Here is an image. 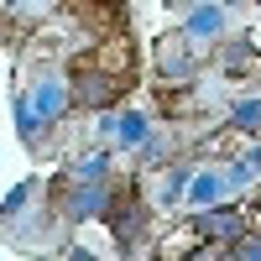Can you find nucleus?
I'll return each mask as SVG.
<instances>
[{
    "label": "nucleus",
    "mask_w": 261,
    "mask_h": 261,
    "mask_svg": "<svg viewBox=\"0 0 261 261\" xmlns=\"http://www.w3.org/2000/svg\"><path fill=\"white\" fill-rule=\"evenodd\" d=\"M110 188L105 183H84V178H73L68 183V193H63V220H73V225H84V220H105L110 214Z\"/></svg>",
    "instance_id": "obj_1"
},
{
    "label": "nucleus",
    "mask_w": 261,
    "mask_h": 261,
    "mask_svg": "<svg viewBox=\"0 0 261 261\" xmlns=\"http://www.w3.org/2000/svg\"><path fill=\"white\" fill-rule=\"evenodd\" d=\"M27 99H32V110L42 115V125H53V120H63V110L73 105V84L63 79V73H37L32 89H27Z\"/></svg>",
    "instance_id": "obj_2"
},
{
    "label": "nucleus",
    "mask_w": 261,
    "mask_h": 261,
    "mask_svg": "<svg viewBox=\"0 0 261 261\" xmlns=\"http://www.w3.org/2000/svg\"><path fill=\"white\" fill-rule=\"evenodd\" d=\"M230 193H241V188H235V172H230V167H193L188 209H214V204H225Z\"/></svg>",
    "instance_id": "obj_3"
},
{
    "label": "nucleus",
    "mask_w": 261,
    "mask_h": 261,
    "mask_svg": "<svg viewBox=\"0 0 261 261\" xmlns=\"http://www.w3.org/2000/svg\"><path fill=\"white\" fill-rule=\"evenodd\" d=\"M99 136L115 141L120 151H141L151 141V120L141 110H120V115H99Z\"/></svg>",
    "instance_id": "obj_4"
},
{
    "label": "nucleus",
    "mask_w": 261,
    "mask_h": 261,
    "mask_svg": "<svg viewBox=\"0 0 261 261\" xmlns=\"http://www.w3.org/2000/svg\"><path fill=\"white\" fill-rule=\"evenodd\" d=\"M230 32V6L225 0H199L188 16H183V37L188 42H220Z\"/></svg>",
    "instance_id": "obj_5"
},
{
    "label": "nucleus",
    "mask_w": 261,
    "mask_h": 261,
    "mask_svg": "<svg viewBox=\"0 0 261 261\" xmlns=\"http://www.w3.org/2000/svg\"><path fill=\"white\" fill-rule=\"evenodd\" d=\"M246 214L241 209H225V204H214V209H199V220H193V230H199L204 235V241H235V235H246Z\"/></svg>",
    "instance_id": "obj_6"
},
{
    "label": "nucleus",
    "mask_w": 261,
    "mask_h": 261,
    "mask_svg": "<svg viewBox=\"0 0 261 261\" xmlns=\"http://www.w3.org/2000/svg\"><path fill=\"white\" fill-rule=\"evenodd\" d=\"M157 68H162V79L172 84V79H188L193 73V53H188V37H172V42H162L157 47Z\"/></svg>",
    "instance_id": "obj_7"
},
{
    "label": "nucleus",
    "mask_w": 261,
    "mask_h": 261,
    "mask_svg": "<svg viewBox=\"0 0 261 261\" xmlns=\"http://www.w3.org/2000/svg\"><path fill=\"white\" fill-rule=\"evenodd\" d=\"M188 183H193V167H167L162 178H157V209H178V204H188Z\"/></svg>",
    "instance_id": "obj_8"
},
{
    "label": "nucleus",
    "mask_w": 261,
    "mask_h": 261,
    "mask_svg": "<svg viewBox=\"0 0 261 261\" xmlns=\"http://www.w3.org/2000/svg\"><path fill=\"white\" fill-rule=\"evenodd\" d=\"M11 110H16V130H21V141H27V146H37V136H42V115L32 110L27 89H21V94L11 99Z\"/></svg>",
    "instance_id": "obj_9"
},
{
    "label": "nucleus",
    "mask_w": 261,
    "mask_h": 261,
    "mask_svg": "<svg viewBox=\"0 0 261 261\" xmlns=\"http://www.w3.org/2000/svg\"><path fill=\"white\" fill-rule=\"evenodd\" d=\"M230 125H235V130H246V136H256V130H261V94L235 99V105H230Z\"/></svg>",
    "instance_id": "obj_10"
},
{
    "label": "nucleus",
    "mask_w": 261,
    "mask_h": 261,
    "mask_svg": "<svg viewBox=\"0 0 261 261\" xmlns=\"http://www.w3.org/2000/svg\"><path fill=\"white\" fill-rule=\"evenodd\" d=\"M73 178L105 183V178H110V151H89V157H79V162H73Z\"/></svg>",
    "instance_id": "obj_11"
},
{
    "label": "nucleus",
    "mask_w": 261,
    "mask_h": 261,
    "mask_svg": "<svg viewBox=\"0 0 261 261\" xmlns=\"http://www.w3.org/2000/svg\"><path fill=\"white\" fill-rule=\"evenodd\" d=\"M230 172H235V188H251V183L261 178V146L241 151V162H230Z\"/></svg>",
    "instance_id": "obj_12"
},
{
    "label": "nucleus",
    "mask_w": 261,
    "mask_h": 261,
    "mask_svg": "<svg viewBox=\"0 0 261 261\" xmlns=\"http://www.w3.org/2000/svg\"><path fill=\"white\" fill-rule=\"evenodd\" d=\"M32 193H37V178H27V183H16V188H11V199L0 204V220H21V209L32 204Z\"/></svg>",
    "instance_id": "obj_13"
},
{
    "label": "nucleus",
    "mask_w": 261,
    "mask_h": 261,
    "mask_svg": "<svg viewBox=\"0 0 261 261\" xmlns=\"http://www.w3.org/2000/svg\"><path fill=\"white\" fill-rule=\"evenodd\" d=\"M230 256H241V261H261V235H235V241H230Z\"/></svg>",
    "instance_id": "obj_14"
},
{
    "label": "nucleus",
    "mask_w": 261,
    "mask_h": 261,
    "mask_svg": "<svg viewBox=\"0 0 261 261\" xmlns=\"http://www.w3.org/2000/svg\"><path fill=\"white\" fill-rule=\"evenodd\" d=\"M6 6H11V11L21 16V11H37V6H47V0H6Z\"/></svg>",
    "instance_id": "obj_15"
},
{
    "label": "nucleus",
    "mask_w": 261,
    "mask_h": 261,
    "mask_svg": "<svg viewBox=\"0 0 261 261\" xmlns=\"http://www.w3.org/2000/svg\"><path fill=\"white\" fill-rule=\"evenodd\" d=\"M188 6H199V0H188ZM225 6H235V0H225Z\"/></svg>",
    "instance_id": "obj_16"
}]
</instances>
